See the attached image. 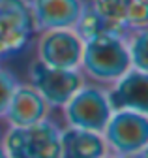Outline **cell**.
<instances>
[{
  "label": "cell",
  "instance_id": "obj_1",
  "mask_svg": "<svg viewBox=\"0 0 148 158\" xmlns=\"http://www.w3.org/2000/svg\"><path fill=\"white\" fill-rule=\"evenodd\" d=\"M131 68L124 36L103 34L83 42L79 72L90 83L109 87Z\"/></svg>",
  "mask_w": 148,
  "mask_h": 158
},
{
  "label": "cell",
  "instance_id": "obj_2",
  "mask_svg": "<svg viewBox=\"0 0 148 158\" xmlns=\"http://www.w3.org/2000/svg\"><path fill=\"white\" fill-rule=\"evenodd\" d=\"M62 128L51 118L28 128H8L0 145L10 158H60Z\"/></svg>",
  "mask_w": 148,
  "mask_h": 158
},
{
  "label": "cell",
  "instance_id": "obj_3",
  "mask_svg": "<svg viewBox=\"0 0 148 158\" xmlns=\"http://www.w3.org/2000/svg\"><path fill=\"white\" fill-rule=\"evenodd\" d=\"M60 113L66 126L101 134L113 113L107 100V87L84 81L83 87L60 107Z\"/></svg>",
  "mask_w": 148,
  "mask_h": 158
},
{
  "label": "cell",
  "instance_id": "obj_4",
  "mask_svg": "<svg viewBox=\"0 0 148 158\" xmlns=\"http://www.w3.org/2000/svg\"><path fill=\"white\" fill-rule=\"evenodd\" d=\"M34 36L30 0H0V58L23 53Z\"/></svg>",
  "mask_w": 148,
  "mask_h": 158
},
{
  "label": "cell",
  "instance_id": "obj_5",
  "mask_svg": "<svg viewBox=\"0 0 148 158\" xmlns=\"http://www.w3.org/2000/svg\"><path fill=\"white\" fill-rule=\"evenodd\" d=\"M109 152L116 156L148 147V115L135 111H113L101 132Z\"/></svg>",
  "mask_w": 148,
  "mask_h": 158
},
{
  "label": "cell",
  "instance_id": "obj_6",
  "mask_svg": "<svg viewBox=\"0 0 148 158\" xmlns=\"http://www.w3.org/2000/svg\"><path fill=\"white\" fill-rule=\"evenodd\" d=\"M84 83V75L79 70L51 68L34 60L30 68V85L41 94L51 109H60Z\"/></svg>",
  "mask_w": 148,
  "mask_h": 158
},
{
  "label": "cell",
  "instance_id": "obj_7",
  "mask_svg": "<svg viewBox=\"0 0 148 158\" xmlns=\"http://www.w3.org/2000/svg\"><path fill=\"white\" fill-rule=\"evenodd\" d=\"M83 40L75 30H45L38 36V60L51 68L79 70Z\"/></svg>",
  "mask_w": 148,
  "mask_h": 158
},
{
  "label": "cell",
  "instance_id": "obj_8",
  "mask_svg": "<svg viewBox=\"0 0 148 158\" xmlns=\"http://www.w3.org/2000/svg\"><path fill=\"white\" fill-rule=\"evenodd\" d=\"M51 107L30 83H19L15 87L10 104L2 115L8 128H28L49 118Z\"/></svg>",
  "mask_w": 148,
  "mask_h": 158
},
{
  "label": "cell",
  "instance_id": "obj_9",
  "mask_svg": "<svg viewBox=\"0 0 148 158\" xmlns=\"http://www.w3.org/2000/svg\"><path fill=\"white\" fill-rule=\"evenodd\" d=\"M84 8V0H30L36 34L45 30H73Z\"/></svg>",
  "mask_w": 148,
  "mask_h": 158
},
{
  "label": "cell",
  "instance_id": "obj_10",
  "mask_svg": "<svg viewBox=\"0 0 148 158\" xmlns=\"http://www.w3.org/2000/svg\"><path fill=\"white\" fill-rule=\"evenodd\" d=\"M113 111H135L148 115V72L129 68L118 81L107 87Z\"/></svg>",
  "mask_w": 148,
  "mask_h": 158
},
{
  "label": "cell",
  "instance_id": "obj_11",
  "mask_svg": "<svg viewBox=\"0 0 148 158\" xmlns=\"http://www.w3.org/2000/svg\"><path fill=\"white\" fill-rule=\"evenodd\" d=\"M88 6L122 30L144 28L148 23V0H92Z\"/></svg>",
  "mask_w": 148,
  "mask_h": 158
},
{
  "label": "cell",
  "instance_id": "obj_12",
  "mask_svg": "<svg viewBox=\"0 0 148 158\" xmlns=\"http://www.w3.org/2000/svg\"><path fill=\"white\" fill-rule=\"evenodd\" d=\"M109 154L103 135L81 128H62L60 158H103Z\"/></svg>",
  "mask_w": 148,
  "mask_h": 158
},
{
  "label": "cell",
  "instance_id": "obj_13",
  "mask_svg": "<svg viewBox=\"0 0 148 158\" xmlns=\"http://www.w3.org/2000/svg\"><path fill=\"white\" fill-rule=\"evenodd\" d=\"M124 42H126L131 68L148 72V30H146V27L127 30L124 36Z\"/></svg>",
  "mask_w": 148,
  "mask_h": 158
},
{
  "label": "cell",
  "instance_id": "obj_14",
  "mask_svg": "<svg viewBox=\"0 0 148 158\" xmlns=\"http://www.w3.org/2000/svg\"><path fill=\"white\" fill-rule=\"evenodd\" d=\"M17 85H19V81H17L15 73L10 72L8 68L0 66V118H2V115L10 104V98H11Z\"/></svg>",
  "mask_w": 148,
  "mask_h": 158
},
{
  "label": "cell",
  "instance_id": "obj_15",
  "mask_svg": "<svg viewBox=\"0 0 148 158\" xmlns=\"http://www.w3.org/2000/svg\"><path fill=\"white\" fill-rule=\"evenodd\" d=\"M118 158H148V151H135V152H127V154H120Z\"/></svg>",
  "mask_w": 148,
  "mask_h": 158
},
{
  "label": "cell",
  "instance_id": "obj_16",
  "mask_svg": "<svg viewBox=\"0 0 148 158\" xmlns=\"http://www.w3.org/2000/svg\"><path fill=\"white\" fill-rule=\"evenodd\" d=\"M0 158H10V156L6 154V151L2 149V145H0Z\"/></svg>",
  "mask_w": 148,
  "mask_h": 158
},
{
  "label": "cell",
  "instance_id": "obj_17",
  "mask_svg": "<svg viewBox=\"0 0 148 158\" xmlns=\"http://www.w3.org/2000/svg\"><path fill=\"white\" fill-rule=\"evenodd\" d=\"M103 158H118V156H116V154H113V152H109V154H105Z\"/></svg>",
  "mask_w": 148,
  "mask_h": 158
}]
</instances>
